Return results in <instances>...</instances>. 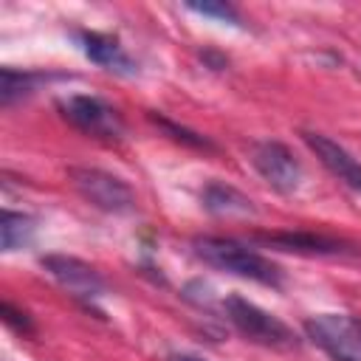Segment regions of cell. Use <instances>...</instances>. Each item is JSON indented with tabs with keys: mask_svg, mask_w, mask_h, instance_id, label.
Instances as JSON below:
<instances>
[{
	"mask_svg": "<svg viewBox=\"0 0 361 361\" xmlns=\"http://www.w3.org/2000/svg\"><path fill=\"white\" fill-rule=\"evenodd\" d=\"M268 245H276L282 251H296V254H338L341 243L324 234H310V231H276V234H262Z\"/></svg>",
	"mask_w": 361,
	"mask_h": 361,
	"instance_id": "8fae6325",
	"label": "cell"
},
{
	"mask_svg": "<svg viewBox=\"0 0 361 361\" xmlns=\"http://www.w3.org/2000/svg\"><path fill=\"white\" fill-rule=\"evenodd\" d=\"M251 164L259 172V178L282 195L296 192L299 183H302V164L296 161V155L282 141H257V144H251Z\"/></svg>",
	"mask_w": 361,
	"mask_h": 361,
	"instance_id": "8992f818",
	"label": "cell"
},
{
	"mask_svg": "<svg viewBox=\"0 0 361 361\" xmlns=\"http://www.w3.org/2000/svg\"><path fill=\"white\" fill-rule=\"evenodd\" d=\"M307 338L330 361H361V319L353 313H319L305 322Z\"/></svg>",
	"mask_w": 361,
	"mask_h": 361,
	"instance_id": "3957f363",
	"label": "cell"
},
{
	"mask_svg": "<svg viewBox=\"0 0 361 361\" xmlns=\"http://www.w3.org/2000/svg\"><path fill=\"white\" fill-rule=\"evenodd\" d=\"M79 45H82V54L96 62L99 68L110 71V73H118V76H133L138 68L135 62L127 56V51L118 45V39L107 37V34H99V31H82L79 34Z\"/></svg>",
	"mask_w": 361,
	"mask_h": 361,
	"instance_id": "9c48e42d",
	"label": "cell"
},
{
	"mask_svg": "<svg viewBox=\"0 0 361 361\" xmlns=\"http://www.w3.org/2000/svg\"><path fill=\"white\" fill-rule=\"evenodd\" d=\"M158 127H164L175 141H183V144H189V147H197V149H209L212 144L200 135V133H192V130H186V127H178V124H172L169 118H164V116H149Z\"/></svg>",
	"mask_w": 361,
	"mask_h": 361,
	"instance_id": "9a60e30c",
	"label": "cell"
},
{
	"mask_svg": "<svg viewBox=\"0 0 361 361\" xmlns=\"http://www.w3.org/2000/svg\"><path fill=\"white\" fill-rule=\"evenodd\" d=\"M166 361H203V358L189 355V353H172V355H166Z\"/></svg>",
	"mask_w": 361,
	"mask_h": 361,
	"instance_id": "e0dca14e",
	"label": "cell"
},
{
	"mask_svg": "<svg viewBox=\"0 0 361 361\" xmlns=\"http://www.w3.org/2000/svg\"><path fill=\"white\" fill-rule=\"evenodd\" d=\"M189 11L200 14V17H214V20H223V23H231V25H240V14L234 6L228 3H186Z\"/></svg>",
	"mask_w": 361,
	"mask_h": 361,
	"instance_id": "5bb4252c",
	"label": "cell"
},
{
	"mask_svg": "<svg viewBox=\"0 0 361 361\" xmlns=\"http://www.w3.org/2000/svg\"><path fill=\"white\" fill-rule=\"evenodd\" d=\"M68 175H71L73 189L90 206L110 212V214H127L135 209V192L118 175L96 169V166H71Z\"/></svg>",
	"mask_w": 361,
	"mask_h": 361,
	"instance_id": "277c9868",
	"label": "cell"
},
{
	"mask_svg": "<svg viewBox=\"0 0 361 361\" xmlns=\"http://www.w3.org/2000/svg\"><path fill=\"white\" fill-rule=\"evenodd\" d=\"M302 138H305V144L310 147V152L322 161V166H324L333 178H338L344 186H350L353 192L361 195V164H358L338 141H333V138L324 135V133H313V130H305Z\"/></svg>",
	"mask_w": 361,
	"mask_h": 361,
	"instance_id": "ba28073f",
	"label": "cell"
},
{
	"mask_svg": "<svg viewBox=\"0 0 361 361\" xmlns=\"http://www.w3.org/2000/svg\"><path fill=\"white\" fill-rule=\"evenodd\" d=\"M48 76L34 73V71H14V68H0V104L8 107L17 99L28 96L37 90V85H42Z\"/></svg>",
	"mask_w": 361,
	"mask_h": 361,
	"instance_id": "7c38bea8",
	"label": "cell"
},
{
	"mask_svg": "<svg viewBox=\"0 0 361 361\" xmlns=\"http://www.w3.org/2000/svg\"><path fill=\"white\" fill-rule=\"evenodd\" d=\"M3 322L11 324V327L20 330V333H31V319H28L23 310H14L11 302H3Z\"/></svg>",
	"mask_w": 361,
	"mask_h": 361,
	"instance_id": "2e32d148",
	"label": "cell"
},
{
	"mask_svg": "<svg viewBox=\"0 0 361 361\" xmlns=\"http://www.w3.org/2000/svg\"><path fill=\"white\" fill-rule=\"evenodd\" d=\"M195 254L217 268V271H228L234 276H245V279H254L259 285H268V288H279L282 285V271L265 259L262 254L245 248L243 243L237 240H228V237H197L195 240Z\"/></svg>",
	"mask_w": 361,
	"mask_h": 361,
	"instance_id": "6da1fadb",
	"label": "cell"
},
{
	"mask_svg": "<svg viewBox=\"0 0 361 361\" xmlns=\"http://www.w3.org/2000/svg\"><path fill=\"white\" fill-rule=\"evenodd\" d=\"M31 234H34V220L28 214L11 212V209L3 212V220H0V245H3V251L23 248L31 240Z\"/></svg>",
	"mask_w": 361,
	"mask_h": 361,
	"instance_id": "4fadbf2b",
	"label": "cell"
},
{
	"mask_svg": "<svg viewBox=\"0 0 361 361\" xmlns=\"http://www.w3.org/2000/svg\"><path fill=\"white\" fill-rule=\"evenodd\" d=\"M223 310H226V319L254 344H262L271 350H290L299 344L296 333L282 319H276L274 313L262 310L259 305H254L237 293L223 299Z\"/></svg>",
	"mask_w": 361,
	"mask_h": 361,
	"instance_id": "7a4b0ae2",
	"label": "cell"
},
{
	"mask_svg": "<svg viewBox=\"0 0 361 361\" xmlns=\"http://www.w3.org/2000/svg\"><path fill=\"white\" fill-rule=\"evenodd\" d=\"M42 268L76 299L93 302L104 293V279L99 276V271L87 262H82L79 257H68V254H48L39 259Z\"/></svg>",
	"mask_w": 361,
	"mask_h": 361,
	"instance_id": "52a82bcc",
	"label": "cell"
},
{
	"mask_svg": "<svg viewBox=\"0 0 361 361\" xmlns=\"http://www.w3.org/2000/svg\"><path fill=\"white\" fill-rule=\"evenodd\" d=\"M200 200H203V209L217 217H254V203L240 189L220 180H212L203 189Z\"/></svg>",
	"mask_w": 361,
	"mask_h": 361,
	"instance_id": "30bf717a",
	"label": "cell"
},
{
	"mask_svg": "<svg viewBox=\"0 0 361 361\" xmlns=\"http://www.w3.org/2000/svg\"><path fill=\"white\" fill-rule=\"evenodd\" d=\"M59 110L76 130H82L85 135H93L99 141H118L124 133L118 110L99 96H87V93L68 96L59 102Z\"/></svg>",
	"mask_w": 361,
	"mask_h": 361,
	"instance_id": "5b68a950",
	"label": "cell"
}]
</instances>
